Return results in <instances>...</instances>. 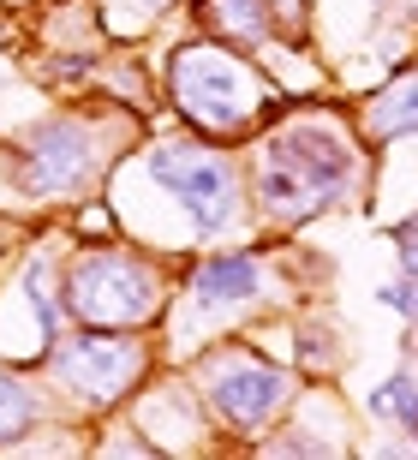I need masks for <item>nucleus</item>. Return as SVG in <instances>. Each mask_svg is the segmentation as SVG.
<instances>
[{"instance_id": "f257e3e1", "label": "nucleus", "mask_w": 418, "mask_h": 460, "mask_svg": "<svg viewBox=\"0 0 418 460\" xmlns=\"http://www.w3.org/2000/svg\"><path fill=\"white\" fill-rule=\"evenodd\" d=\"M352 155L341 137L329 132H287L263 162V180H257V198L275 222H311L323 204H334L347 191Z\"/></svg>"}, {"instance_id": "f03ea898", "label": "nucleus", "mask_w": 418, "mask_h": 460, "mask_svg": "<svg viewBox=\"0 0 418 460\" xmlns=\"http://www.w3.org/2000/svg\"><path fill=\"white\" fill-rule=\"evenodd\" d=\"M173 102L203 132H234V126H245L257 114L263 90L245 72V60H234L216 42H198V49L173 54Z\"/></svg>"}, {"instance_id": "7ed1b4c3", "label": "nucleus", "mask_w": 418, "mask_h": 460, "mask_svg": "<svg viewBox=\"0 0 418 460\" xmlns=\"http://www.w3.org/2000/svg\"><path fill=\"white\" fill-rule=\"evenodd\" d=\"M150 180L167 186L180 198V209L191 216L203 239H216L234 227V209H239V173L227 155H209L198 144H162L150 155Z\"/></svg>"}, {"instance_id": "20e7f679", "label": "nucleus", "mask_w": 418, "mask_h": 460, "mask_svg": "<svg viewBox=\"0 0 418 460\" xmlns=\"http://www.w3.org/2000/svg\"><path fill=\"white\" fill-rule=\"evenodd\" d=\"M72 311L90 323L114 329V323H138L156 311V270L138 263L126 252H96L72 270Z\"/></svg>"}, {"instance_id": "39448f33", "label": "nucleus", "mask_w": 418, "mask_h": 460, "mask_svg": "<svg viewBox=\"0 0 418 460\" xmlns=\"http://www.w3.org/2000/svg\"><path fill=\"white\" fill-rule=\"evenodd\" d=\"M287 389H293V376L281 371V365H263V358L251 353H221V365H209V376H203V394L221 407V419L239 430H257L275 419V407L287 401Z\"/></svg>"}, {"instance_id": "423d86ee", "label": "nucleus", "mask_w": 418, "mask_h": 460, "mask_svg": "<svg viewBox=\"0 0 418 460\" xmlns=\"http://www.w3.org/2000/svg\"><path fill=\"white\" fill-rule=\"evenodd\" d=\"M138 347L132 341H114V335H78V341L60 347V376H67L78 394L90 401H114L126 383L138 376Z\"/></svg>"}, {"instance_id": "0eeeda50", "label": "nucleus", "mask_w": 418, "mask_h": 460, "mask_svg": "<svg viewBox=\"0 0 418 460\" xmlns=\"http://www.w3.org/2000/svg\"><path fill=\"white\" fill-rule=\"evenodd\" d=\"M84 162H90V132L72 126V119H42L31 137H24V186L31 191H67L84 180Z\"/></svg>"}, {"instance_id": "6e6552de", "label": "nucleus", "mask_w": 418, "mask_h": 460, "mask_svg": "<svg viewBox=\"0 0 418 460\" xmlns=\"http://www.w3.org/2000/svg\"><path fill=\"white\" fill-rule=\"evenodd\" d=\"M263 293V270H257V257H216V263H198L191 270V299L198 305H245Z\"/></svg>"}, {"instance_id": "1a4fd4ad", "label": "nucleus", "mask_w": 418, "mask_h": 460, "mask_svg": "<svg viewBox=\"0 0 418 460\" xmlns=\"http://www.w3.org/2000/svg\"><path fill=\"white\" fill-rule=\"evenodd\" d=\"M370 132L377 137H401V132H418V72H406L401 84H388L377 102L365 108Z\"/></svg>"}, {"instance_id": "9d476101", "label": "nucleus", "mask_w": 418, "mask_h": 460, "mask_svg": "<svg viewBox=\"0 0 418 460\" xmlns=\"http://www.w3.org/2000/svg\"><path fill=\"white\" fill-rule=\"evenodd\" d=\"M209 13H216V24H221V31L245 36V42H263V36H269V24H275L263 0H216Z\"/></svg>"}, {"instance_id": "9b49d317", "label": "nucleus", "mask_w": 418, "mask_h": 460, "mask_svg": "<svg viewBox=\"0 0 418 460\" xmlns=\"http://www.w3.org/2000/svg\"><path fill=\"white\" fill-rule=\"evenodd\" d=\"M413 401H418V383H413V376H388V383H383V389H377V394H370V412H377V419H395V425H401V419H406V407H413Z\"/></svg>"}, {"instance_id": "f8f14e48", "label": "nucleus", "mask_w": 418, "mask_h": 460, "mask_svg": "<svg viewBox=\"0 0 418 460\" xmlns=\"http://www.w3.org/2000/svg\"><path fill=\"white\" fill-rule=\"evenodd\" d=\"M24 425H31V394L18 389L13 376H0V443H13Z\"/></svg>"}, {"instance_id": "ddd939ff", "label": "nucleus", "mask_w": 418, "mask_h": 460, "mask_svg": "<svg viewBox=\"0 0 418 460\" xmlns=\"http://www.w3.org/2000/svg\"><path fill=\"white\" fill-rule=\"evenodd\" d=\"M401 275L418 281V239H401Z\"/></svg>"}, {"instance_id": "4468645a", "label": "nucleus", "mask_w": 418, "mask_h": 460, "mask_svg": "<svg viewBox=\"0 0 418 460\" xmlns=\"http://www.w3.org/2000/svg\"><path fill=\"white\" fill-rule=\"evenodd\" d=\"M395 239H418V216H413V222H401V227H395Z\"/></svg>"}, {"instance_id": "2eb2a0df", "label": "nucleus", "mask_w": 418, "mask_h": 460, "mask_svg": "<svg viewBox=\"0 0 418 460\" xmlns=\"http://www.w3.org/2000/svg\"><path fill=\"white\" fill-rule=\"evenodd\" d=\"M413 311H418V299H413Z\"/></svg>"}]
</instances>
